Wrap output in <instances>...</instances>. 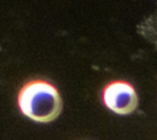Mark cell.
Wrapping results in <instances>:
<instances>
[{"instance_id": "obj_1", "label": "cell", "mask_w": 157, "mask_h": 140, "mask_svg": "<svg viewBox=\"0 0 157 140\" xmlns=\"http://www.w3.org/2000/svg\"><path fill=\"white\" fill-rule=\"evenodd\" d=\"M18 107L32 120L48 123L60 114L63 101L55 86L44 80H32L20 90Z\"/></svg>"}, {"instance_id": "obj_2", "label": "cell", "mask_w": 157, "mask_h": 140, "mask_svg": "<svg viewBox=\"0 0 157 140\" xmlns=\"http://www.w3.org/2000/svg\"><path fill=\"white\" fill-rule=\"evenodd\" d=\"M103 102L118 114H129L136 109L139 98L135 88L129 82L113 81L103 91Z\"/></svg>"}]
</instances>
